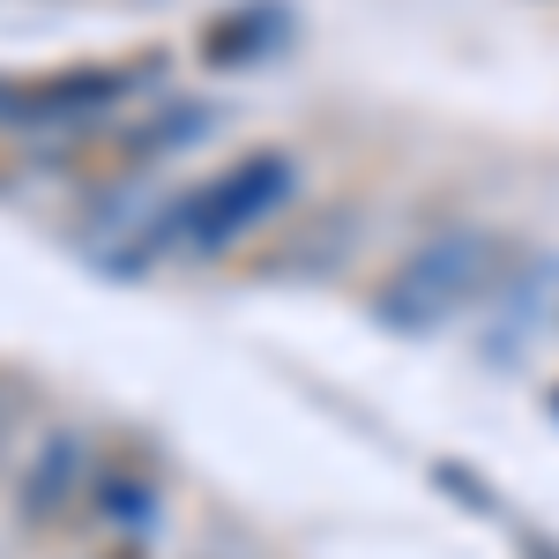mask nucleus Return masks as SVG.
<instances>
[{"label": "nucleus", "mask_w": 559, "mask_h": 559, "mask_svg": "<svg viewBox=\"0 0 559 559\" xmlns=\"http://www.w3.org/2000/svg\"><path fill=\"white\" fill-rule=\"evenodd\" d=\"M515 261H522L515 239H500L485 224H448V231H432L426 247H411L381 276L373 321L403 329V336H432V329H448V321H463V313L500 299Z\"/></svg>", "instance_id": "1"}, {"label": "nucleus", "mask_w": 559, "mask_h": 559, "mask_svg": "<svg viewBox=\"0 0 559 559\" xmlns=\"http://www.w3.org/2000/svg\"><path fill=\"white\" fill-rule=\"evenodd\" d=\"M292 187H299L292 157H284V150H254V157H239L231 173H216V179H202L194 194H179L150 239H157V247H179V254H224L231 239H247L254 224H269V216L284 210Z\"/></svg>", "instance_id": "2"}, {"label": "nucleus", "mask_w": 559, "mask_h": 559, "mask_svg": "<svg viewBox=\"0 0 559 559\" xmlns=\"http://www.w3.org/2000/svg\"><path fill=\"white\" fill-rule=\"evenodd\" d=\"M142 75H150V68H75V75H45V83L0 90V120H8V128H83L97 112L128 105Z\"/></svg>", "instance_id": "3"}, {"label": "nucleus", "mask_w": 559, "mask_h": 559, "mask_svg": "<svg viewBox=\"0 0 559 559\" xmlns=\"http://www.w3.org/2000/svg\"><path fill=\"white\" fill-rule=\"evenodd\" d=\"M90 440L83 432H45L38 455L15 471V522H23V537H45V530H60L68 508L90 492Z\"/></svg>", "instance_id": "4"}, {"label": "nucleus", "mask_w": 559, "mask_h": 559, "mask_svg": "<svg viewBox=\"0 0 559 559\" xmlns=\"http://www.w3.org/2000/svg\"><path fill=\"white\" fill-rule=\"evenodd\" d=\"M216 128V105H150L120 142H112V173H142L150 157H173L187 142H202Z\"/></svg>", "instance_id": "5"}, {"label": "nucleus", "mask_w": 559, "mask_h": 559, "mask_svg": "<svg viewBox=\"0 0 559 559\" xmlns=\"http://www.w3.org/2000/svg\"><path fill=\"white\" fill-rule=\"evenodd\" d=\"M83 515L97 522V530H142V522L157 515V477L142 471V463H97V471H90Z\"/></svg>", "instance_id": "6"}, {"label": "nucleus", "mask_w": 559, "mask_h": 559, "mask_svg": "<svg viewBox=\"0 0 559 559\" xmlns=\"http://www.w3.org/2000/svg\"><path fill=\"white\" fill-rule=\"evenodd\" d=\"M105 559H142V552H128V545H120V552H105Z\"/></svg>", "instance_id": "7"}]
</instances>
